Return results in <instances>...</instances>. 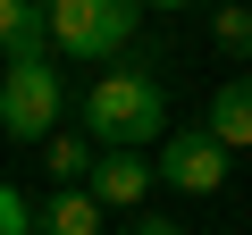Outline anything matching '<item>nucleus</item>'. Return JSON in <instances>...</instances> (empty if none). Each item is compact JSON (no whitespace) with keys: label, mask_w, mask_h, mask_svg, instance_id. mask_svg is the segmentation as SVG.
I'll return each mask as SVG.
<instances>
[{"label":"nucleus","mask_w":252,"mask_h":235,"mask_svg":"<svg viewBox=\"0 0 252 235\" xmlns=\"http://www.w3.org/2000/svg\"><path fill=\"white\" fill-rule=\"evenodd\" d=\"M126 235H185L177 218H126Z\"/></svg>","instance_id":"obj_11"},{"label":"nucleus","mask_w":252,"mask_h":235,"mask_svg":"<svg viewBox=\"0 0 252 235\" xmlns=\"http://www.w3.org/2000/svg\"><path fill=\"white\" fill-rule=\"evenodd\" d=\"M210 42L227 59H252V9H244V0H219V9H210Z\"/></svg>","instance_id":"obj_8"},{"label":"nucleus","mask_w":252,"mask_h":235,"mask_svg":"<svg viewBox=\"0 0 252 235\" xmlns=\"http://www.w3.org/2000/svg\"><path fill=\"white\" fill-rule=\"evenodd\" d=\"M210 9H219V0H210Z\"/></svg>","instance_id":"obj_13"},{"label":"nucleus","mask_w":252,"mask_h":235,"mask_svg":"<svg viewBox=\"0 0 252 235\" xmlns=\"http://www.w3.org/2000/svg\"><path fill=\"white\" fill-rule=\"evenodd\" d=\"M160 185H177V193H219V185H227V143H219L210 126H177V135L160 143Z\"/></svg>","instance_id":"obj_4"},{"label":"nucleus","mask_w":252,"mask_h":235,"mask_svg":"<svg viewBox=\"0 0 252 235\" xmlns=\"http://www.w3.org/2000/svg\"><path fill=\"white\" fill-rule=\"evenodd\" d=\"M135 9H143V0H51V51L109 59V51L135 42Z\"/></svg>","instance_id":"obj_3"},{"label":"nucleus","mask_w":252,"mask_h":235,"mask_svg":"<svg viewBox=\"0 0 252 235\" xmlns=\"http://www.w3.org/2000/svg\"><path fill=\"white\" fill-rule=\"evenodd\" d=\"M84 185H93V193H101L109 210H135V202H143V193L160 185V160H143V151H101Z\"/></svg>","instance_id":"obj_5"},{"label":"nucleus","mask_w":252,"mask_h":235,"mask_svg":"<svg viewBox=\"0 0 252 235\" xmlns=\"http://www.w3.org/2000/svg\"><path fill=\"white\" fill-rule=\"evenodd\" d=\"M202 126H210L227 151H244V143H252V76H235V84H219V92H210Z\"/></svg>","instance_id":"obj_7"},{"label":"nucleus","mask_w":252,"mask_h":235,"mask_svg":"<svg viewBox=\"0 0 252 235\" xmlns=\"http://www.w3.org/2000/svg\"><path fill=\"white\" fill-rule=\"evenodd\" d=\"M76 109H84V135H93L101 151H143V143H168V92H160V76H143V67L101 76Z\"/></svg>","instance_id":"obj_1"},{"label":"nucleus","mask_w":252,"mask_h":235,"mask_svg":"<svg viewBox=\"0 0 252 235\" xmlns=\"http://www.w3.org/2000/svg\"><path fill=\"white\" fill-rule=\"evenodd\" d=\"M143 9H193V0H143Z\"/></svg>","instance_id":"obj_12"},{"label":"nucleus","mask_w":252,"mask_h":235,"mask_svg":"<svg viewBox=\"0 0 252 235\" xmlns=\"http://www.w3.org/2000/svg\"><path fill=\"white\" fill-rule=\"evenodd\" d=\"M42 151H51V176L59 185H84L93 176V135H51Z\"/></svg>","instance_id":"obj_9"},{"label":"nucleus","mask_w":252,"mask_h":235,"mask_svg":"<svg viewBox=\"0 0 252 235\" xmlns=\"http://www.w3.org/2000/svg\"><path fill=\"white\" fill-rule=\"evenodd\" d=\"M101 210H109V202H101L93 185H59L34 227H42V235H101Z\"/></svg>","instance_id":"obj_6"},{"label":"nucleus","mask_w":252,"mask_h":235,"mask_svg":"<svg viewBox=\"0 0 252 235\" xmlns=\"http://www.w3.org/2000/svg\"><path fill=\"white\" fill-rule=\"evenodd\" d=\"M59 109H67V84H59L51 59H9V76H0V135L9 143H51Z\"/></svg>","instance_id":"obj_2"},{"label":"nucleus","mask_w":252,"mask_h":235,"mask_svg":"<svg viewBox=\"0 0 252 235\" xmlns=\"http://www.w3.org/2000/svg\"><path fill=\"white\" fill-rule=\"evenodd\" d=\"M26 227H34V210H26L9 185H0V235H26Z\"/></svg>","instance_id":"obj_10"}]
</instances>
